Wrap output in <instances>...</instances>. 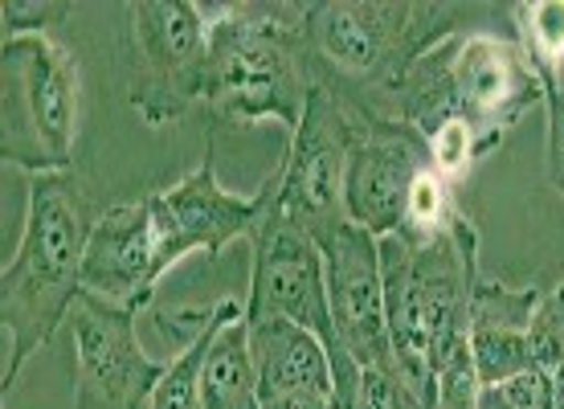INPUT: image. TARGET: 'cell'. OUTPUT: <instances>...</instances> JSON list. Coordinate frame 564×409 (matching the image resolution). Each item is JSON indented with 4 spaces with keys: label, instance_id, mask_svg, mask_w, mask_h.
<instances>
[{
    "label": "cell",
    "instance_id": "cb8c5ba5",
    "mask_svg": "<svg viewBox=\"0 0 564 409\" xmlns=\"http://www.w3.org/2000/svg\"><path fill=\"white\" fill-rule=\"evenodd\" d=\"M544 164L564 201V78H544Z\"/></svg>",
    "mask_w": 564,
    "mask_h": 409
},
{
    "label": "cell",
    "instance_id": "7c38bea8",
    "mask_svg": "<svg viewBox=\"0 0 564 409\" xmlns=\"http://www.w3.org/2000/svg\"><path fill=\"white\" fill-rule=\"evenodd\" d=\"M155 217V241H160V262L172 270L181 258L205 255L217 258L229 241L250 238L258 226V217L267 209V184L254 197H238L221 189L217 169H213V152H205L197 169L181 176L169 189L148 193Z\"/></svg>",
    "mask_w": 564,
    "mask_h": 409
},
{
    "label": "cell",
    "instance_id": "ffe728a7",
    "mask_svg": "<svg viewBox=\"0 0 564 409\" xmlns=\"http://www.w3.org/2000/svg\"><path fill=\"white\" fill-rule=\"evenodd\" d=\"M425 143H430V169H434L437 176H446L451 184L470 176V169L487 155L479 131L470 128L466 119H446V123H437V128L425 136Z\"/></svg>",
    "mask_w": 564,
    "mask_h": 409
},
{
    "label": "cell",
    "instance_id": "52a82bcc",
    "mask_svg": "<svg viewBox=\"0 0 564 409\" xmlns=\"http://www.w3.org/2000/svg\"><path fill=\"white\" fill-rule=\"evenodd\" d=\"M131 111L164 128L200 103L209 21L193 0H135L128 9Z\"/></svg>",
    "mask_w": 564,
    "mask_h": 409
},
{
    "label": "cell",
    "instance_id": "8992f818",
    "mask_svg": "<svg viewBox=\"0 0 564 409\" xmlns=\"http://www.w3.org/2000/svg\"><path fill=\"white\" fill-rule=\"evenodd\" d=\"M78 62L54 37L4 42V164L33 172L74 169Z\"/></svg>",
    "mask_w": 564,
    "mask_h": 409
},
{
    "label": "cell",
    "instance_id": "603a6c76",
    "mask_svg": "<svg viewBox=\"0 0 564 409\" xmlns=\"http://www.w3.org/2000/svg\"><path fill=\"white\" fill-rule=\"evenodd\" d=\"M74 13L70 0H4V42L13 37H45V29L62 25Z\"/></svg>",
    "mask_w": 564,
    "mask_h": 409
},
{
    "label": "cell",
    "instance_id": "9c48e42d",
    "mask_svg": "<svg viewBox=\"0 0 564 409\" xmlns=\"http://www.w3.org/2000/svg\"><path fill=\"white\" fill-rule=\"evenodd\" d=\"M74 409H148L169 360L140 344V311L83 295L70 311Z\"/></svg>",
    "mask_w": 564,
    "mask_h": 409
},
{
    "label": "cell",
    "instance_id": "e0dca14e",
    "mask_svg": "<svg viewBox=\"0 0 564 409\" xmlns=\"http://www.w3.org/2000/svg\"><path fill=\"white\" fill-rule=\"evenodd\" d=\"M466 213L458 209V197H454V184L446 176H437L434 169H425L417 181L410 184V197H405V209H401V238L422 246V241H434L442 234H451Z\"/></svg>",
    "mask_w": 564,
    "mask_h": 409
},
{
    "label": "cell",
    "instance_id": "d4e9b609",
    "mask_svg": "<svg viewBox=\"0 0 564 409\" xmlns=\"http://www.w3.org/2000/svg\"><path fill=\"white\" fill-rule=\"evenodd\" d=\"M516 409H552V377L544 368H523L520 377H511L508 385H499Z\"/></svg>",
    "mask_w": 564,
    "mask_h": 409
},
{
    "label": "cell",
    "instance_id": "2e32d148",
    "mask_svg": "<svg viewBox=\"0 0 564 409\" xmlns=\"http://www.w3.org/2000/svg\"><path fill=\"white\" fill-rule=\"evenodd\" d=\"M241 308L246 303H238L234 295L217 299L209 308H197V327H193L188 344L169 360L148 409H205V401H200V365H205V353H209L217 327L234 320Z\"/></svg>",
    "mask_w": 564,
    "mask_h": 409
},
{
    "label": "cell",
    "instance_id": "83f0119b",
    "mask_svg": "<svg viewBox=\"0 0 564 409\" xmlns=\"http://www.w3.org/2000/svg\"><path fill=\"white\" fill-rule=\"evenodd\" d=\"M549 377H552V409H564V365L552 368Z\"/></svg>",
    "mask_w": 564,
    "mask_h": 409
},
{
    "label": "cell",
    "instance_id": "8fae6325",
    "mask_svg": "<svg viewBox=\"0 0 564 409\" xmlns=\"http://www.w3.org/2000/svg\"><path fill=\"white\" fill-rule=\"evenodd\" d=\"M315 241L324 250L336 344L360 368H397L393 344H389V315H384L381 238H372L352 222H339Z\"/></svg>",
    "mask_w": 564,
    "mask_h": 409
},
{
    "label": "cell",
    "instance_id": "d6986e66",
    "mask_svg": "<svg viewBox=\"0 0 564 409\" xmlns=\"http://www.w3.org/2000/svg\"><path fill=\"white\" fill-rule=\"evenodd\" d=\"M540 287H511L499 279H479L470 295V332H532V315L540 308Z\"/></svg>",
    "mask_w": 564,
    "mask_h": 409
},
{
    "label": "cell",
    "instance_id": "44dd1931",
    "mask_svg": "<svg viewBox=\"0 0 564 409\" xmlns=\"http://www.w3.org/2000/svg\"><path fill=\"white\" fill-rule=\"evenodd\" d=\"M528 348H532V365L544 368V373L564 365V282H556L540 295L532 332H528Z\"/></svg>",
    "mask_w": 564,
    "mask_h": 409
},
{
    "label": "cell",
    "instance_id": "f1b7e54d",
    "mask_svg": "<svg viewBox=\"0 0 564 409\" xmlns=\"http://www.w3.org/2000/svg\"><path fill=\"white\" fill-rule=\"evenodd\" d=\"M4 409H9V406H4Z\"/></svg>",
    "mask_w": 564,
    "mask_h": 409
},
{
    "label": "cell",
    "instance_id": "5bb4252c",
    "mask_svg": "<svg viewBox=\"0 0 564 409\" xmlns=\"http://www.w3.org/2000/svg\"><path fill=\"white\" fill-rule=\"evenodd\" d=\"M250 353H254L258 394H327L336 397L332 356L327 344L291 320H258L250 324ZM339 406V401H336Z\"/></svg>",
    "mask_w": 564,
    "mask_h": 409
},
{
    "label": "cell",
    "instance_id": "3957f363",
    "mask_svg": "<svg viewBox=\"0 0 564 409\" xmlns=\"http://www.w3.org/2000/svg\"><path fill=\"white\" fill-rule=\"evenodd\" d=\"M209 21V57L200 103L234 123L299 128L315 86L303 4H217L200 9Z\"/></svg>",
    "mask_w": 564,
    "mask_h": 409
},
{
    "label": "cell",
    "instance_id": "4316f807",
    "mask_svg": "<svg viewBox=\"0 0 564 409\" xmlns=\"http://www.w3.org/2000/svg\"><path fill=\"white\" fill-rule=\"evenodd\" d=\"M479 409H516L503 397V389H482V401H479Z\"/></svg>",
    "mask_w": 564,
    "mask_h": 409
},
{
    "label": "cell",
    "instance_id": "484cf974",
    "mask_svg": "<svg viewBox=\"0 0 564 409\" xmlns=\"http://www.w3.org/2000/svg\"><path fill=\"white\" fill-rule=\"evenodd\" d=\"M262 409H339L336 397L327 394H279L262 397Z\"/></svg>",
    "mask_w": 564,
    "mask_h": 409
},
{
    "label": "cell",
    "instance_id": "30bf717a",
    "mask_svg": "<svg viewBox=\"0 0 564 409\" xmlns=\"http://www.w3.org/2000/svg\"><path fill=\"white\" fill-rule=\"evenodd\" d=\"M352 103V99H348ZM430 169V143L405 119L352 103V152L344 172V213L372 238L401 229L410 184Z\"/></svg>",
    "mask_w": 564,
    "mask_h": 409
},
{
    "label": "cell",
    "instance_id": "7402d4cb",
    "mask_svg": "<svg viewBox=\"0 0 564 409\" xmlns=\"http://www.w3.org/2000/svg\"><path fill=\"white\" fill-rule=\"evenodd\" d=\"M348 409H430L397 368H360V385Z\"/></svg>",
    "mask_w": 564,
    "mask_h": 409
},
{
    "label": "cell",
    "instance_id": "7a4b0ae2",
    "mask_svg": "<svg viewBox=\"0 0 564 409\" xmlns=\"http://www.w3.org/2000/svg\"><path fill=\"white\" fill-rule=\"evenodd\" d=\"M470 17L466 4L451 0H311L303 4V42L311 66L327 71V86H356L339 90L344 99L368 103V111L389 115L401 83L430 50L463 33Z\"/></svg>",
    "mask_w": 564,
    "mask_h": 409
},
{
    "label": "cell",
    "instance_id": "6da1fadb",
    "mask_svg": "<svg viewBox=\"0 0 564 409\" xmlns=\"http://www.w3.org/2000/svg\"><path fill=\"white\" fill-rule=\"evenodd\" d=\"M99 222L90 189L74 169L29 176L25 229L17 255L0 270V324L9 336L4 360V401L29 356L42 353L62 324H70L83 299V258L90 229Z\"/></svg>",
    "mask_w": 564,
    "mask_h": 409
},
{
    "label": "cell",
    "instance_id": "ba28073f",
    "mask_svg": "<svg viewBox=\"0 0 564 409\" xmlns=\"http://www.w3.org/2000/svg\"><path fill=\"white\" fill-rule=\"evenodd\" d=\"M352 152V103L339 90L315 78L307 95V111L291 131V148L282 155L274 181L279 205L299 229L324 238L327 229L348 222L344 213V172Z\"/></svg>",
    "mask_w": 564,
    "mask_h": 409
},
{
    "label": "cell",
    "instance_id": "9a60e30c",
    "mask_svg": "<svg viewBox=\"0 0 564 409\" xmlns=\"http://www.w3.org/2000/svg\"><path fill=\"white\" fill-rule=\"evenodd\" d=\"M200 401L205 409H262L246 308L213 336L205 365H200Z\"/></svg>",
    "mask_w": 564,
    "mask_h": 409
},
{
    "label": "cell",
    "instance_id": "5b68a950",
    "mask_svg": "<svg viewBox=\"0 0 564 409\" xmlns=\"http://www.w3.org/2000/svg\"><path fill=\"white\" fill-rule=\"evenodd\" d=\"M250 295H246V324L258 320H291L327 344L332 377H336L339 409L352 406L360 365L336 344L332 308H327L324 250L307 229H299L274 205V181H267V209L250 234Z\"/></svg>",
    "mask_w": 564,
    "mask_h": 409
},
{
    "label": "cell",
    "instance_id": "277c9868",
    "mask_svg": "<svg viewBox=\"0 0 564 409\" xmlns=\"http://www.w3.org/2000/svg\"><path fill=\"white\" fill-rule=\"evenodd\" d=\"M540 103H544V78L528 62L520 42L475 29L430 50L401 83L389 115L405 119L422 136H430L446 119H466L491 155Z\"/></svg>",
    "mask_w": 564,
    "mask_h": 409
},
{
    "label": "cell",
    "instance_id": "ac0fdd59",
    "mask_svg": "<svg viewBox=\"0 0 564 409\" xmlns=\"http://www.w3.org/2000/svg\"><path fill=\"white\" fill-rule=\"evenodd\" d=\"M516 42L540 78H561L564 71V0H520L511 4Z\"/></svg>",
    "mask_w": 564,
    "mask_h": 409
},
{
    "label": "cell",
    "instance_id": "4fadbf2b",
    "mask_svg": "<svg viewBox=\"0 0 564 409\" xmlns=\"http://www.w3.org/2000/svg\"><path fill=\"white\" fill-rule=\"evenodd\" d=\"M164 275L169 270L160 262L148 193L140 201L99 209V222L90 229L83 258V295H95L111 308L148 311Z\"/></svg>",
    "mask_w": 564,
    "mask_h": 409
}]
</instances>
